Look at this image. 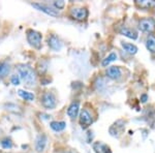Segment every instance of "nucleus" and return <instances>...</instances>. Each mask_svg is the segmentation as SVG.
Returning a JSON list of instances; mask_svg holds the SVG:
<instances>
[{"mask_svg":"<svg viewBox=\"0 0 155 153\" xmlns=\"http://www.w3.org/2000/svg\"><path fill=\"white\" fill-rule=\"evenodd\" d=\"M27 40L32 47L36 49H40L42 47V34L33 29L27 30Z\"/></svg>","mask_w":155,"mask_h":153,"instance_id":"f03ea898","label":"nucleus"},{"mask_svg":"<svg viewBox=\"0 0 155 153\" xmlns=\"http://www.w3.org/2000/svg\"><path fill=\"white\" fill-rule=\"evenodd\" d=\"M9 69H11V66L6 61L0 62V79L5 78L9 72Z\"/></svg>","mask_w":155,"mask_h":153,"instance_id":"4468645a","label":"nucleus"},{"mask_svg":"<svg viewBox=\"0 0 155 153\" xmlns=\"http://www.w3.org/2000/svg\"><path fill=\"white\" fill-rule=\"evenodd\" d=\"M106 74L110 79L116 80V79H119L121 77V70L118 66H112V67H109V69H106Z\"/></svg>","mask_w":155,"mask_h":153,"instance_id":"1a4fd4ad","label":"nucleus"},{"mask_svg":"<svg viewBox=\"0 0 155 153\" xmlns=\"http://www.w3.org/2000/svg\"><path fill=\"white\" fill-rule=\"evenodd\" d=\"M1 146L3 147L4 149H11V148L13 147V142H11V139L5 138V139L1 141Z\"/></svg>","mask_w":155,"mask_h":153,"instance_id":"412c9836","label":"nucleus"},{"mask_svg":"<svg viewBox=\"0 0 155 153\" xmlns=\"http://www.w3.org/2000/svg\"><path fill=\"white\" fill-rule=\"evenodd\" d=\"M11 84H13V85H19V84H20V77L17 76V75H14V76L11 77Z\"/></svg>","mask_w":155,"mask_h":153,"instance_id":"4be33fe9","label":"nucleus"},{"mask_svg":"<svg viewBox=\"0 0 155 153\" xmlns=\"http://www.w3.org/2000/svg\"><path fill=\"white\" fill-rule=\"evenodd\" d=\"M122 47L123 49L126 51L127 53H129V54H135V53L138 52V48L135 47L134 45H131V43H122Z\"/></svg>","mask_w":155,"mask_h":153,"instance_id":"f3484780","label":"nucleus"},{"mask_svg":"<svg viewBox=\"0 0 155 153\" xmlns=\"http://www.w3.org/2000/svg\"><path fill=\"white\" fill-rule=\"evenodd\" d=\"M120 33L122 35H125L127 36V37L129 38H132V40H137L138 38V33L135 32L134 30H132V29H129L127 27H122L120 29Z\"/></svg>","mask_w":155,"mask_h":153,"instance_id":"ddd939ff","label":"nucleus"},{"mask_svg":"<svg viewBox=\"0 0 155 153\" xmlns=\"http://www.w3.org/2000/svg\"><path fill=\"white\" fill-rule=\"evenodd\" d=\"M32 6L35 7L36 9H38V11H43V13L49 14V16H52V17H58L59 16V13L56 11V9H54L53 7L51 6H48L46 5V4H42V3H32Z\"/></svg>","mask_w":155,"mask_h":153,"instance_id":"39448f33","label":"nucleus"},{"mask_svg":"<svg viewBox=\"0 0 155 153\" xmlns=\"http://www.w3.org/2000/svg\"><path fill=\"white\" fill-rule=\"evenodd\" d=\"M46 143H47V137L45 135H40L35 142V149L37 152H42L45 149Z\"/></svg>","mask_w":155,"mask_h":153,"instance_id":"f8f14e48","label":"nucleus"},{"mask_svg":"<svg viewBox=\"0 0 155 153\" xmlns=\"http://www.w3.org/2000/svg\"><path fill=\"white\" fill-rule=\"evenodd\" d=\"M79 110H80V103L79 101H74L68 107V109H67V115L71 118H76L78 116V113H79Z\"/></svg>","mask_w":155,"mask_h":153,"instance_id":"9d476101","label":"nucleus"},{"mask_svg":"<svg viewBox=\"0 0 155 153\" xmlns=\"http://www.w3.org/2000/svg\"><path fill=\"white\" fill-rule=\"evenodd\" d=\"M146 47L150 52L155 53V37H153V36H149L148 40H147V43H146Z\"/></svg>","mask_w":155,"mask_h":153,"instance_id":"aec40b11","label":"nucleus"},{"mask_svg":"<svg viewBox=\"0 0 155 153\" xmlns=\"http://www.w3.org/2000/svg\"><path fill=\"white\" fill-rule=\"evenodd\" d=\"M147 98H148V96H147L146 94H143L142 97H141L142 103H146V101H147Z\"/></svg>","mask_w":155,"mask_h":153,"instance_id":"b1692460","label":"nucleus"},{"mask_svg":"<svg viewBox=\"0 0 155 153\" xmlns=\"http://www.w3.org/2000/svg\"><path fill=\"white\" fill-rule=\"evenodd\" d=\"M54 5L58 9H62L64 7V5H65V2L62 1V0H60V1H55L54 2Z\"/></svg>","mask_w":155,"mask_h":153,"instance_id":"5701e85b","label":"nucleus"},{"mask_svg":"<svg viewBox=\"0 0 155 153\" xmlns=\"http://www.w3.org/2000/svg\"><path fill=\"white\" fill-rule=\"evenodd\" d=\"M139 28L144 32H150L154 29L153 19H142L139 23Z\"/></svg>","mask_w":155,"mask_h":153,"instance_id":"0eeeda50","label":"nucleus"},{"mask_svg":"<svg viewBox=\"0 0 155 153\" xmlns=\"http://www.w3.org/2000/svg\"><path fill=\"white\" fill-rule=\"evenodd\" d=\"M93 149L96 153H112L110 147L108 145L103 144L100 142H96L93 144Z\"/></svg>","mask_w":155,"mask_h":153,"instance_id":"9b49d317","label":"nucleus"},{"mask_svg":"<svg viewBox=\"0 0 155 153\" xmlns=\"http://www.w3.org/2000/svg\"><path fill=\"white\" fill-rule=\"evenodd\" d=\"M48 45L50 46L51 49H53L54 51H60L62 48L61 40H60L55 34H52L49 38H48Z\"/></svg>","mask_w":155,"mask_h":153,"instance_id":"6e6552de","label":"nucleus"},{"mask_svg":"<svg viewBox=\"0 0 155 153\" xmlns=\"http://www.w3.org/2000/svg\"><path fill=\"white\" fill-rule=\"evenodd\" d=\"M43 104L47 109H54L56 107V98L51 92H46L43 95Z\"/></svg>","mask_w":155,"mask_h":153,"instance_id":"20e7f679","label":"nucleus"},{"mask_svg":"<svg viewBox=\"0 0 155 153\" xmlns=\"http://www.w3.org/2000/svg\"><path fill=\"white\" fill-rule=\"evenodd\" d=\"M18 94L21 96L22 98H24L25 100H33L34 99V95H33L32 93H30V92H27V91H24V90H19L18 91Z\"/></svg>","mask_w":155,"mask_h":153,"instance_id":"6ab92c4d","label":"nucleus"},{"mask_svg":"<svg viewBox=\"0 0 155 153\" xmlns=\"http://www.w3.org/2000/svg\"><path fill=\"white\" fill-rule=\"evenodd\" d=\"M135 3L143 8H149L155 5L154 0H135Z\"/></svg>","mask_w":155,"mask_h":153,"instance_id":"dca6fc26","label":"nucleus"},{"mask_svg":"<svg viewBox=\"0 0 155 153\" xmlns=\"http://www.w3.org/2000/svg\"><path fill=\"white\" fill-rule=\"evenodd\" d=\"M71 16L74 20L83 21L88 17V11L85 7H74L71 9Z\"/></svg>","mask_w":155,"mask_h":153,"instance_id":"7ed1b4c3","label":"nucleus"},{"mask_svg":"<svg viewBox=\"0 0 155 153\" xmlns=\"http://www.w3.org/2000/svg\"><path fill=\"white\" fill-rule=\"evenodd\" d=\"M116 59H117V54H116V53H111V54L109 55L108 57L105 58V59L103 60V62H101V65H103V66H106V65H109L111 62L115 61Z\"/></svg>","mask_w":155,"mask_h":153,"instance_id":"a211bd4d","label":"nucleus"},{"mask_svg":"<svg viewBox=\"0 0 155 153\" xmlns=\"http://www.w3.org/2000/svg\"><path fill=\"white\" fill-rule=\"evenodd\" d=\"M50 126L55 132H61V130H63L64 128L66 127V123L63 122V121H60V122H58V121H53V122L50 123Z\"/></svg>","mask_w":155,"mask_h":153,"instance_id":"2eb2a0df","label":"nucleus"},{"mask_svg":"<svg viewBox=\"0 0 155 153\" xmlns=\"http://www.w3.org/2000/svg\"><path fill=\"white\" fill-rule=\"evenodd\" d=\"M18 72L20 74L21 79L23 80L26 83V85L28 86H33L35 84L36 81V76L35 72L31 67H29L28 65H24V64H20L18 65Z\"/></svg>","mask_w":155,"mask_h":153,"instance_id":"f257e3e1","label":"nucleus"},{"mask_svg":"<svg viewBox=\"0 0 155 153\" xmlns=\"http://www.w3.org/2000/svg\"><path fill=\"white\" fill-rule=\"evenodd\" d=\"M92 122H93V120H92V117L90 115V113H89L87 110H83L81 112V114H80V124L83 128H87L89 127Z\"/></svg>","mask_w":155,"mask_h":153,"instance_id":"423d86ee","label":"nucleus"}]
</instances>
